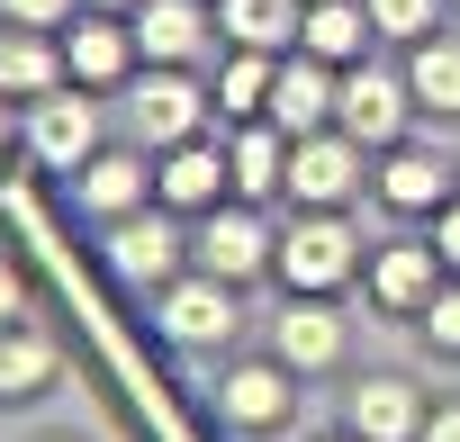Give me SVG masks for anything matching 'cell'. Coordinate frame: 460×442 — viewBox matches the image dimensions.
Returning a JSON list of instances; mask_svg holds the SVG:
<instances>
[{"label":"cell","mask_w":460,"mask_h":442,"mask_svg":"<svg viewBox=\"0 0 460 442\" xmlns=\"http://www.w3.org/2000/svg\"><path fill=\"white\" fill-rule=\"evenodd\" d=\"M406 100H415V91H406L397 73H352L334 118H343V136H361V145H397V136H406Z\"/></svg>","instance_id":"obj_10"},{"label":"cell","mask_w":460,"mask_h":442,"mask_svg":"<svg viewBox=\"0 0 460 442\" xmlns=\"http://www.w3.org/2000/svg\"><path fill=\"white\" fill-rule=\"evenodd\" d=\"M370 28L379 37H424L433 28V0H370Z\"/></svg>","instance_id":"obj_26"},{"label":"cell","mask_w":460,"mask_h":442,"mask_svg":"<svg viewBox=\"0 0 460 442\" xmlns=\"http://www.w3.org/2000/svg\"><path fill=\"white\" fill-rule=\"evenodd\" d=\"M172 262H181V235H172V217H109V271L127 289H172Z\"/></svg>","instance_id":"obj_3"},{"label":"cell","mask_w":460,"mask_h":442,"mask_svg":"<svg viewBox=\"0 0 460 442\" xmlns=\"http://www.w3.org/2000/svg\"><path fill=\"white\" fill-rule=\"evenodd\" d=\"M64 64H73V82H127V64H136V28H118V19H82L73 28V46H64Z\"/></svg>","instance_id":"obj_17"},{"label":"cell","mask_w":460,"mask_h":442,"mask_svg":"<svg viewBox=\"0 0 460 442\" xmlns=\"http://www.w3.org/2000/svg\"><path fill=\"white\" fill-rule=\"evenodd\" d=\"M199 118H208L199 82H181V64H154L145 91H136V136H145V145H190Z\"/></svg>","instance_id":"obj_7"},{"label":"cell","mask_w":460,"mask_h":442,"mask_svg":"<svg viewBox=\"0 0 460 442\" xmlns=\"http://www.w3.org/2000/svg\"><path fill=\"white\" fill-rule=\"evenodd\" d=\"M280 361H289V370H325V361H343V316H334L316 289H298V307L280 316Z\"/></svg>","instance_id":"obj_14"},{"label":"cell","mask_w":460,"mask_h":442,"mask_svg":"<svg viewBox=\"0 0 460 442\" xmlns=\"http://www.w3.org/2000/svg\"><path fill=\"white\" fill-rule=\"evenodd\" d=\"M289 379H298L289 361H244V370H226V379H217V415L235 424V433H271V424H289V406H298Z\"/></svg>","instance_id":"obj_4"},{"label":"cell","mask_w":460,"mask_h":442,"mask_svg":"<svg viewBox=\"0 0 460 442\" xmlns=\"http://www.w3.org/2000/svg\"><path fill=\"white\" fill-rule=\"evenodd\" d=\"M352 433H361V442H415V433H424L415 388H406V379H361V388H352Z\"/></svg>","instance_id":"obj_15"},{"label":"cell","mask_w":460,"mask_h":442,"mask_svg":"<svg viewBox=\"0 0 460 442\" xmlns=\"http://www.w3.org/2000/svg\"><path fill=\"white\" fill-rule=\"evenodd\" d=\"M379 199L388 208H406V217H424V208H442V172H433V154H388V172H379Z\"/></svg>","instance_id":"obj_24"},{"label":"cell","mask_w":460,"mask_h":442,"mask_svg":"<svg viewBox=\"0 0 460 442\" xmlns=\"http://www.w3.org/2000/svg\"><path fill=\"white\" fill-rule=\"evenodd\" d=\"M235 280H217V271H199V280H172L163 289V334L172 343H226L235 334V298H226Z\"/></svg>","instance_id":"obj_9"},{"label":"cell","mask_w":460,"mask_h":442,"mask_svg":"<svg viewBox=\"0 0 460 442\" xmlns=\"http://www.w3.org/2000/svg\"><path fill=\"white\" fill-rule=\"evenodd\" d=\"M46 379H55V343L28 325H0V406H28Z\"/></svg>","instance_id":"obj_21"},{"label":"cell","mask_w":460,"mask_h":442,"mask_svg":"<svg viewBox=\"0 0 460 442\" xmlns=\"http://www.w3.org/2000/svg\"><path fill=\"white\" fill-rule=\"evenodd\" d=\"M280 271H289V289H316V298H325V289H343V280L361 271V235L343 226L334 208H316L307 226L280 235Z\"/></svg>","instance_id":"obj_1"},{"label":"cell","mask_w":460,"mask_h":442,"mask_svg":"<svg viewBox=\"0 0 460 442\" xmlns=\"http://www.w3.org/2000/svg\"><path fill=\"white\" fill-rule=\"evenodd\" d=\"M334 109H343V91H334L325 55H289L280 82H271V127H280V136H316Z\"/></svg>","instance_id":"obj_6"},{"label":"cell","mask_w":460,"mask_h":442,"mask_svg":"<svg viewBox=\"0 0 460 442\" xmlns=\"http://www.w3.org/2000/svg\"><path fill=\"white\" fill-rule=\"evenodd\" d=\"M361 37H379L370 28V0H307V19H298V46L325 55V64H352Z\"/></svg>","instance_id":"obj_16"},{"label":"cell","mask_w":460,"mask_h":442,"mask_svg":"<svg viewBox=\"0 0 460 442\" xmlns=\"http://www.w3.org/2000/svg\"><path fill=\"white\" fill-rule=\"evenodd\" d=\"M361 190V136H289V199L307 208H343Z\"/></svg>","instance_id":"obj_2"},{"label":"cell","mask_w":460,"mask_h":442,"mask_svg":"<svg viewBox=\"0 0 460 442\" xmlns=\"http://www.w3.org/2000/svg\"><path fill=\"white\" fill-rule=\"evenodd\" d=\"M28 145H37V163H46V172H82V163L100 154V118H91L82 100L46 91V100L28 109Z\"/></svg>","instance_id":"obj_8"},{"label":"cell","mask_w":460,"mask_h":442,"mask_svg":"<svg viewBox=\"0 0 460 442\" xmlns=\"http://www.w3.org/2000/svg\"><path fill=\"white\" fill-rule=\"evenodd\" d=\"M424 334H433L442 352H460V289H433V307H424Z\"/></svg>","instance_id":"obj_27"},{"label":"cell","mask_w":460,"mask_h":442,"mask_svg":"<svg viewBox=\"0 0 460 442\" xmlns=\"http://www.w3.org/2000/svg\"><path fill=\"white\" fill-rule=\"evenodd\" d=\"M298 0H226V37L235 46H262V55H280L289 37H298Z\"/></svg>","instance_id":"obj_23"},{"label":"cell","mask_w":460,"mask_h":442,"mask_svg":"<svg viewBox=\"0 0 460 442\" xmlns=\"http://www.w3.org/2000/svg\"><path fill=\"white\" fill-rule=\"evenodd\" d=\"M433 253L442 271H460V208H433Z\"/></svg>","instance_id":"obj_29"},{"label":"cell","mask_w":460,"mask_h":442,"mask_svg":"<svg viewBox=\"0 0 460 442\" xmlns=\"http://www.w3.org/2000/svg\"><path fill=\"white\" fill-rule=\"evenodd\" d=\"M271 253H280V244L262 235L253 208H208V226H199V271H217V280H253Z\"/></svg>","instance_id":"obj_5"},{"label":"cell","mask_w":460,"mask_h":442,"mask_svg":"<svg viewBox=\"0 0 460 442\" xmlns=\"http://www.w3.org/2000/svg\"><path fill=\"white\" fill-rule=\"evenodd\" d=\"M100 10H136V0H100Z\"/></svg>","instance_id":"obj_33"},{"label":"cell","mask_w":460,"mask_h":442,"mask_svg":"<svg viewBox=\"0 0 460 442\" xmlns=\"http://www.w3.org/2000/svg\"><path fill=\"white\" fill-rule=\"evenodd\" d=\"M199 46H208L199 0H136V55L145 64H190Z\"/></svg>","instance_id":"obj_12"},{"label":"cell","mask_w":460,"mask_h":442,"mask_svg":"<svg viewBox=\"0 0 460 442\" xmlns=\"http://www.w3.org/2000/svg\"><path fill=\"white\" fill-rule=\"evenodd\" d=\"M235 181V163H226L217 145H163V172H154V190H163V208H217V190Z\"/></svg>","instance_id":"obj_11"},{"label":"cell","mask_w":460,"mask_h":442,"mask_svg":"<svg viewBox=\"0 0 460 442\" xmlns=\"http://www.w3.org/2000/svg\"><path fill=\"white\" fill-rule=\"evenodd\" d=\"M73 199H82L91 217H136V208H145V154H91V163L73 172Z\"/></svg>","instance_id":"obj_13"},{"label":"cell","mask_w":460,"mask_h":442,"mask_svg":"<svg viewBox=\"0 0 460 442\" xmlns=\"http://www.w3.org/2000/svg\"><path fill=\"white\" fill-rule=\"evenodd\" d=\"M415 442H460V406H433V415H424V433H415Z\"/></svg>","instance_id":"obj_30"},{"label":"cell","mask_w":460,"mask_h":442,"mask_svg":"<svg viewBox=\"0 0 460 442\" xmlns=\"http://www.w3.org/2000/svg\"><path fill=\"white\" fill-rule=\"evenodd\" d=\"M433 271H442L433 244H388L370 262V289H379V307H433Z\"/></svg>","instance_id":"obj_19"},{"label":"cell","mask_w":460,"mask_h":442,"mask_svg":"<svg viewBox=\"0 0 460 442\" xmlns=\"http://www.w3.org/2000/svg\"><path fill=\"white\" fill-rule=\"evenodd\" d=\"M226 163H235V190H244V199H271V190H289V145H280V127H244Z\"/></svg>","instance_id":"obj_22"},{"label":"cell","mask_w":460,"mask_h":442,"mask_svg":"<svg viewBox=\"0 0 460 442\" xmlns=\"http://www.w3.org/2000/svg\"><path fill=\"white\" fill-rule=\"evenodd\" d=\"M334 442H361V433H352V424H343V433H334Z\"/></svg>","instance_id":"obj_34"},{"label":"cell","mask_w":460,"mask_h":442,"mask_svg":"<svg viewBox=\"0 0 460 442\" xmlns=\"http://www.w3.org/2000/svg\"><path fill=\"white\" fill-rule=\"evenodd\" d=\"M271 82H280V64H271L262 46H244L235 64L217 73V100H226V109H271Z\"/></svg>","instance_id":"obj_25"},{"label":"cell","mask_w":460,"mask_h":442,"mask_svg":"<svg viewBox=\"0 0 460 442\" xmlns=\"http://www.w3.org/2000/svg\"><path fill=\"white\" fill-rule=\"evenodd\" d=\"M19 298H28V289H19V271L0 262V325H19Z\"/></svg>","instance_id":"obj_31"},{"label":"cell","mask_w":460,"mask_h":442,"mask_svg":"<svg viewBox=\"0 0 460 442\" xmlns=\"http://www.w3.org/2000/svg\"><path fill=\"white\" fill-rule=\"evenodd\" d=\"M0 154H10V100H0Z\"/></svg>","instance_id":"obj_32"},{"label":"cell","mask_w":460,"mask_h":442,"mask_svg":"<svg viewBox=\"0 0 460 442\" xmlns=\"http://www.w3.org/2000/svg\"><path fill=\"white\" fill-rule=\"evenodd\" d=\"M0 19L10 28H55V19H73V0H0Z\"/></svg>","instance_id":"obj_28"},{"label":"cell","mask_w":460,"mask_h":442,"mask_svg":"<svg viewBox=\"0 0 460 442\" xmlns=\"http://www.w3.org/2000/svg\"><path fill=\"white\" fill-rule=\"evenodd\" d=\"M73 64L37 37V28H19V37H0V100H46L55 82H64Z\"/></svg>","instance_id":"obj_18"},{"label":"cell","mask_w":460,"mask_h":442,"mask_svg":"<svg viewBox=\"0 0 460 442\" xmlns=\"http://www.w3.org/2000/svg\"><path fill=\"white\" fill-rule=\"evenodd\" d=\"M406 91H415V109L460 118V37H424L415 64H406Z\"/></svg>","instance_id":"obj_20"}]
</instances>
